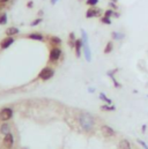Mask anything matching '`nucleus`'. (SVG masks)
I'll return each instance as SVG.
<instances>
[{
	"mask_svg": "<svg viewBox=\"0 0 148 149\" xmlns=\"http://www.w3.org/2000/svg\"><path fill=\"white\" fill-rule=\"evenodd\" d=\"M112 50H113V43H112V42H108V44H106L105 47H104V53H105V54H106V53H110Z\"/></svg>",
	"mask_w": 148,
	"mask_h": 149,
	"instance_id": "nucleus-18",
	"label": "nucleus"
},
{
	"mask_svg": "<svg viewBox=\"0 0 148 149\" xmlns=\"http://www.w3.org/2000/svg\"><path fill=\"white\" fill-rule=\"evenodd\" d=\"M110 1H111V3H117L118 0H110Z\"/></svg>",
	"mask_w": 148,
	"mask_h": 149,
	"instance_id": "nucleus-32",
	"label": "nucleus"
},
{
	"mask_svg": "<svg viewBox=\"0 0 148 149\" xmlns=\"http://www.w3.org/2000/svg\"><path fill=\"white\" fill-rule=\"evenodd\" d=\"M111 35H112V38H113V39H116V41H121V39H123V38L125 37V35H124V34L117 33V31H113Z\"/></svg>",
	"mask_w": 148,
	"mask_h": 149,
	"instance_id": "nucleus-16",
	"label": "nucleus"
},
{
	"mask_svg": "<svg viewBox=\"0 0 148 149\" xmlns=\"http://www.w3.org/2000/svg\"><path fill=\"white\" fill-rule=\"evenodd\" d=\"M14 111L12 108H3L0 110V120L1 122H8L9 119L13 118Z\"/></svg>",
	"mask_w": 148,
	"mask_h": 149,
	"instance_id": "nucleus-2",
	"label": "nucleus"
},
{
	"mask_svg": "<svg viewBox=\"0 0 148 149\" xmlns=\"http://www.w3.org/2000/svg\"><path fill=\"white\" fill-rule=\"evenodd\" d=\"M79 124H80V127L84 131V132H92L95 127V119L94 117L90 114V113H87V112H83V113H80L79 114Z\"/></svg>",
	"mask_w": 148,
	"mask_h": 149,
	"instance_id": "nucleus-1",
	"label": "nucleus"
},
{
	"mask_svg": "<svg viewBox=\"0 0 148 149\" xmlns=\"http://www.w3.org/2000/svg\"><path fill=\"white\" fill-rule=\"evenodd\" d=\"M1 6H4V5H0V8H1Z\"/></svg>",
	"mask_w": 148,
	"mask_h": 149,
	"instance_id": "nucleus-33",
	"label": "nucleus"
},
{
	"mask_svg": "<svg viewBox=\"0 0 148 149\" xmlns=\"http://www.w3.org/2000/svg\"><path fill=\"white\" fill-rule=\"evenodd\" d=\"M15 42V39H14V37H11V36H7V37H5L3 41H1V43H0V47H1V50H5V49H8L13 43Z\"/></svg>",
	"mask_w": 148,
	"mask_h": 149,
	"instance_id": "nucleus-8",
	"label": "nucleus"
},
{
	"mask_svg": "<svg viewBox=\"0 0 148 149\" xmlns=\"http://www.w3.org/2000/svg\"><path fill=\"white\" fill-rule=\"evenodd\" d=\"M109 5H110V7H111V9H113V11H117L118 9V6H117V3H109Z\"/></svg>",
	"mask_w": 148,
	"mask_h": 149,
	"instance_id": "nucleus-26",
	"label": "nucleus"
},
{
	"mask_svg": "<svg viewBox=\"0 0 148 149\" xmlns=\"http://www.w3.org/2000/svg\"><path fill=\"white\" fill-rule=\"evenodd\" d=\"M81 34H82V42H83V44H88V36H87V34H86V31L84 30H81Z\"/></svg>",
	"mask_w": 148,
	"mask_h": 149,
	"instance_id": "nucleus-23",
	"label": "nucleus"
},
{
	"mask_svg": "<svg viewBox=\"0 0 148 149\" xmlns=\"http://www.w3.org/2000/svg\"><path fill=\"white\" fill-rule=\"evenodd\" d=\"M3 144H4L5 148H7V149H11V148L14 146V136H13L12 133H7V134L4 135Z\"/></svg>",
	"mask_w": 148,
	"mask_h": 149,
	"instance_id": "nucleus-5",
	"label": "nucleus"
},
{
	"mask_svg": "<svg viewBox=\"0 0 148 149\" xmlns=\"http://www.w3.org/2000/svg\"><path fill=\"white\" fill-rule=\"evenodd\" d=\"M102 110H106V111H113V110H115V106H108V105H104V106H102Z\"/></svg>",
	"mask_w": 148,
	"mask_h": 149,
	"instance_id": "nucleus-27",
	"label": "nucleus"
},
{
	"mask_svg": "<svg viewBox=\"0 0 148 149\" xmlns=\"http://www.w3.org/2000/svg\"><path fill=\"white\" fill-rule=\"evenodd\" d=\"M82 47H83V42H82V39H76V41H75V46H74V49H75V55H76L78 58H80V55H81V50H82Z\"/></svg>",
	"mask_w": 148,
	"mask_h": 149,
	"instance_id": "nucleus-9",
	"label": "nucleus"
},
{
	"mask_svg": "<svg viewBox=\"0 0 148 149\" xmlns=\"http://www.w3.org/2000/svg\"><path fill=\"white\" fill-rule=\"evenodd\" d=\"M138 142H139V143H140V144H141L145 149H148V146L146 144V142H145V141H142V140H138Z\"/></svg>",
	"mask_w": 148,
	"mask_h": 149,
	"instance_id": "nucleus-28",
	"label": "nucleus"
},
{
	"mask_svg": "<svg viewBox=\"0 0 148 149\" xmlns=\"http://www.w3.org/2000/svg\"><path fill=\"white\" fill-rule=\"evenodd\" d=\"M119 149H132L131 143L129 142V140H126V139L121 140V142H119Z\"/></svg>",
	"mask_w": 148,
	"mask_h": 149,
	"instance_id": "nucleus-14",
	"label": "nucleus"
},
{
	"mask_svg": "<svg viewBox=\"0 0 148 149\" xmlns=\"http://www.w3.org/2000/svg\"><path fill=\"white\" fill-rule=\"evenodd\" d=\"M53 75H54L53 68H51V67H45V68H43V69L40 72L38 78L42 79V80H44V81H46V80H50Z\"/></svg>",
	"mask_w": 148,
	"mask_h": 149,
	"instance_id": "nucleus-3",
	"label": "nucleus"
},
{
	"mask_svg": "<svg viewBox=\"0 0 148 149\" xmlns=\"http://www.w3.org/2000/svg\"><path fill=\"white\" fill-rule=\"evenodd\" d=\"M101 13V9L96 8V7H90L88 8L86 12V17L87 19H93V17H97Z\"/></svg>",
	"mask_w": 148,
	"mask_h": 149,
	"instance_id": "nucleus-7",
	"label": "nucleus"
},
{
	"mask_svg": "<svg viewBox=\"0 0 148 149\" xmlns=\"http://www.w3.org/2000/svg\"><path fill=\"white\" fill-rule=\"evenodd\" d=\"M62 55V50L59 49L58 46H53L50 51V54H49V59L50 61H57L59 58Z\"/></svg>",
	"mask_w": 148,
	"mask_h": 149,
	"instance_id": "nucleus-4",
	"label": "nucleus"
},
{
	"mask_svg": "<svg viewBox=\"0 0 148 149\" xmlns=\"http://www.w3.org/2000/svg\"><path fill=\"white\" fill-rule=\"evenodd\" d=\"M6 149H7V148H6Z\"/></svg>",
	"mask_w": 148,
	"mask_h": 149,
	"instance_id": "nucleus-34",
	"label": "nucleus"
},
{
	"mask_svg": "<svg viewBox=\"0 0 148 149\" xmlns=\"http://www.w3.org/2000/svg\"><path fill=\"white\" fill-rule=\"evenodd\" d=\"M113 13H115V11H113V9H106V11L104 12V16L111 17V16H113Z\"/></svg>",
	"mask_w": 148,
	"mask_h": 149,
	"instance_id": "nucleus-24",
	"label": "nucleus"
},
{
	"mask_svg": "<svg viewBox=\"0 0 148 149\" xmlns=\"http://www.w3.org/2000/svg\"><path fill=\"white\" fill-rule=\"evenodd\" d=\"M8 22V17H7V14L6 13H1L0 14V24L4 25Z\"/></svg>",
	"mask_w": 148,
	"mask_h": 149,
	"instance_id": "nucleus-17",
	"label": "nucleus"
},
{
	"mask_svg": "<svg viewBox=\"0 0 148 149\" xmlns=\"http://www.w3.org/2000/svg\"><path fill=\"white\" fill-rule=\"evenodd\" d=\"M101 22L104 23V24H111V17L102 16V17H101Z\"/></svg>",
	"mask_w": 148,
	"mask_h": 149,
	"instance_id": "nucleus-22",
	"label": "nucleus"
},
{
	"mask_svg": "<svg viewBox=\"0 0 148 149\" xmlns=\"http://www.w3.org/2000/svg\"><path fill=\"white\" fill-rule=\"evenodd\" d=\"M57 3H58V0H51V4H52V5H56Z\"/></svg>",
	"mask_w": 148,
	"mask_h": 149,
	"instance_id": "nucleus-31",
	"label": "nucleus"
},
{
	"mask_svg": "<svg viewBox=\"0 0 148 149\" xmlns=\"http://www.w3.org/2000/svg\"><path fill=\"white\" fill-rule=\"evenodd\" d=\"M100 98H101L102 101H104L105 103H108V104H112V101H111V100H109V98H108V97H106L103 93H101V94H100Z\"/></svg>",
	"mask_w": 148,
	"mask_h": 149,
	"instance_id": "nucleus-21",
	"label": "nucleus"
},
{
	"mask_svg": "<svg viewBox=\"0 0 148 149\" xmlns=\"http://www.w3.org/2000/svg\"><path fill=\"white\" fill-rule=\"evenodd\" d=\"M50 42H51V44H53V45H60L62 44V39L59 38V37H57V36H51L50 37Z\"/></svg>",
	"mask_w": 148,
	"mask_h": 149,
	"instance_id": "nucleus-15",
	"label": "nucleus"
},
{
	"mask_svg": "<svg viewBox=\"0 0 148 149\" xmlns=\"http://www.w3.org/2000/svg\"><path fill=\"white\" fill-rule=\"evenodd\" d=\"M101 133L105 136V138H111V136H115L116 135V132L115 130L109 126V125H102L101 126Z\"/></svg>",
	"mask_w": 148,
	"mask_h": 149,
	"instance_id": "nucleus-6",
	"label": "nucleus"
},
{
	"mask_svg": "<svg viewBox=\"0 0 148 149\" xmlns=\"http://www.w3.org/2000/svg\"><path fill=\"white\" fill-rule=\"evenodd\" d=\"M29 39H33V41H40V42H43L44 41V36L42 34H38V33H33V34H29L27 36Z\"/></svg>",
	"mask_w": 148,
	"mask_h": 149,
	"instance_id": "nucleus-11",
	"label": "nucleus"
},
{
	"mask_svg": "<svg viewBox=\"0 0 148 149\" xmlns=\"http://www.w3.org/2000/svg\"><path fill=\"white\" fill-rule=\"evenodd\" d=\"M0 133L1 134H7V133H11V125L7 123V122H4V124L0 126Z\"/></svg>",
	"mask_w": 148,
	"mask_h": 149,
	"instance_id": "nucleus-13",
	"label": "nucleus"
},
{
	"mask_svg": "<svg viewBox=\"0 0 148 149\" xmlns=\"http://www.w3.org/2000/svg\"><path fill=\"white\" fill-rule=\"evenodd\" d=\"M83 52H84V57H86V60L87 61H90L92 60V52L89 49V45L88 44H83Z\"/></svg>",
	"mask_w": 148,
	"mask_h": 149,
	"instance_id": "nucleus-12",
	"label": "nucleus"
},
{
	"mask_svg": "<svg viewBox=\"0 0 148 149\" xmlns=\"http://www.w3.org/2000/svg\"><path fill=\"white\" fill-rule=\"evenodd\" d=\"M9 0H0V5H6Z\"/></svg>",
	"mask_w": 148,
	"mask_h": 149,
	"instance_id": "nucleus-30",
	"label": "nucleus"
},
{
	"mask_svg": "<svg viewBox=\"0 0 148 149\" xmlns=\"http://www.w3.org/2000/svg\"><path fill=\"white\" fill-rule=\"evenodd\" d=\"M75 41H76V39H75V36H74V33H71V34H70V41H68V43L71 44L72 47L75 46Z\"/></svg>",
	"mask_w": 148,
	"mask_h": 149,
	"instance_id": "nucleus-19",
	"label": "nucleus"
},
{
	"mask_svg": "<svg viewBox=\"0 0 148 149\" xmlns=\"http://www.w3.org/2000/svg\"><path fill=\"white\" fill-rule=\"evenodd\" d=\"M98 1H100V0H87L86 4H87L88 6H90V7H95V6L98 4Z\"/></svg>",
	"mask_w": 148,
	"mask_h": 149,
	"instance_id": "nucleus-20",
	"label": "nucleus"
},
{
	"mask_svg": "<svg viewBox=\"0 0 148 149\" xmlns=\"http://www.w3.org/2000/svg\"><path fill=\"white\" fill-rule=\"evenodd\" d=\"M33 6H34V1H31V0L27 3V7H28V8H33Z\"/></svg>",
	"mask_w": 148,
	"mask_h": 149,
	"instance_id": "nucleus-29",
	"label": "nucleus"
},
{
	"mask_svg": "<svg viewBox=\"0 0 148 149\" xmlns=\"http://www.w3.org/2000/svg\"><path fill=\"white\" fill-rule=\"evenodd\" d=\"M42 21H43V20H42V17H38V19H36V20H34V21H33V22L30 23V25H31V27H35V25H38V24H40V23H41Z\"/></svg>",
	"mask_w": 148,
	"mask_h": 149,
	"instance_id": "nucleus-25",
	"label": "nucleus"
},
{
	"mask_svg": "<svg viewBox=\"0 0 148 149\" xmlns=\"http://www.w3.org/2000/svg\"><path fill=\"white\" fill-rule=\"evenodd\" d=\"M19 33H20V30H19V28H16V27H9V28L6 29V31H5L6 36H11V37H14Z\"/></svg>",
	"mask_w": 148,
	"mask_h": 149,
	"instance_id": "nucleus-10",
	"label": "nucleus"
}]
</instances>
